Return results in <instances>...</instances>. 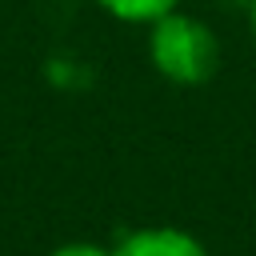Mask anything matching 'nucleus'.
<instances>
[{
	"mask_svg": "<svg viewBox=\"0 0 256 256\" xmlns=\"http://www.w3.org/2000/svg\"><path fill=\"white\" fill-rule=\"evenodd\" d=\"M48 256H112V248L92 244V240H68V244H60V248H52Z\"/></svg>",
	"mask_w": 256,
	"mask_h": 256,
	"instance_id": "obj_4",
	"label": "nucleus"
},
{
	"mask_svg": "<svg viewBox=\"0 0 256 256\" xmlns=\"http://www.w3.org/2000/svg\"><path fill=\"white\" fill-rule=\"evenodd\" d=\"M144 56H148V68L164 84L204 88L216 80V72L224 64V44L204 16H196L180 4L144 28Z\"/></svg>",
	"mask_w": 256,
	"mask_h": 256,
	"instance_id": "obj_1",
	"label": "nucleus"
},
{
	"mask_svg": "<svg viewBox=\"0 0 256 256\" xmlns=\"http://www.w3.org/2000/svg\"><path fill=\"white\" fill-rule=\"evenodd\" d=\"M96 12H104L108 20L116 24H128V28H148L152 20L168 16L172 8H180L184 0H92Z\"/></svg>",
	"mask_w": 256,
	"mask_h": 256,
	"instance_id": "obj_3",
	"label": "nucleus"
},
{
	"mask_svg": "<svg viewBox=\"0 0 256 256\" xmlns=\"http://www.w3.org/2000/svg\"><path fill=\"white\" fill-rule=\"evenodd\" d=\"M112 256H208V248L172 224H148V228H132L112 244Z\"/></svg>",
	"mask_w": 256,
	"mask_h": 256,
	"instance_id": "obj_2",
	"label": "nucleus"
},
{
	"mask_svg": "<svg viewBox=\"0 0 256 256\" xmlns=\"http://www.w3.org/2000/svg\"><path fill=\"white\" fill-rule=\"evenodd\" d=\"M244 24H248V36H252V44H256V0H248V8H244Z\"/></svg>",
	"mask_w": 256,
	"mask_h": 256,
	"instance_id": "obj_5",
	"label": "nucleus"
}]
</instances>
